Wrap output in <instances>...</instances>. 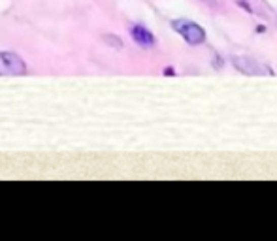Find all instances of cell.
<instances>
[{
	"mask_svg": "<svg viewBox=\"0 0 277 241\" xmlns=\"http://www.w3.org/2000/svg\"><path fill=\"white\" fill-rule=\"evenodd\" d=\"M171 27L176 28V32L181 34L189 46H200L205 42V30L198 23L194 21H187V19H178L171 23Z\"/></svg>",
	"mask_w": 277,
	"mask_h": 241,
	"instance_id": "1",
	"label": "cell"
},
{
	"mask_svg": "<svg viewBox=\"0 0 277 241\" xmlns=\"http://www.w3.org/2000/svg\"><path fill=\"white\" fill-rule=\"evenodd\" d=\"M26 66L25 60L19 55L4 51L0 53V75H25Z\"/></svg>",
	"mask_w": 277,
	"mask_h": 241,
	"instance_id": "2",
	"label": "cell"
},
{
	"mask_svg": "<svg viewBox=\"0 0 277 241\" xmlns=\"http://www.w3.org/2000/svg\"><path fill=\"white\" fill-rule=\"evenodd\" d=\"M232 60H234V66L245 75H262L266 72H270L266 66L258 64L257 60L249 59V57H234Z\"/></svg>",
	"mask_w": 277,
	"mask_h": 241,
	"instance_id": "3",
	"label": "cell"
},
{
	"mask_svg": "<svg viewBox=\"0 0 277 241\" xmlns=\"http://www.w3.org/2000/svg\"><path fill=\"white\" fill-rule=\"evenodd\" d=\"M130 36H132V40L142 47L155 46V36L151 34V30H147V28L142 27V25H134V27L130 28Z\"/></svg>",
	"mask_w": 277,
	"mask_h": 241,
	"instance_id": "4",
	"label": "cell"
},
{
	"mask_svg": "<svg viewBox=\"0 0 277 241\" xmlns=\"http://www.w3.org/2000/svg\"><path fill=\"white\" fill-rule=\"evenodd\" d=\"M164 75H176V70L174 68H164Z\"/></svg>",
	"mask_w": 277,
	"mask_h": 241,
	"instance_id": "5",
	"label": "cell"
},
{
	"mask_svg": "<svg viewBox=\"0 0 277 241\" xmlns=\"http://www.w3.org/2000/svg\"><path fill=\"white\" fill-rule=\"evenodd\" d=\"M237 4H239L241 8H245V10H247V12L251 14V6H247V4H245V2H241V0H237Z\"/></svg>",
	"mask_w": 277,
	"mask_h": 241,
	"instance_id": "6",
	"label": "cell"
}]
</instances>
